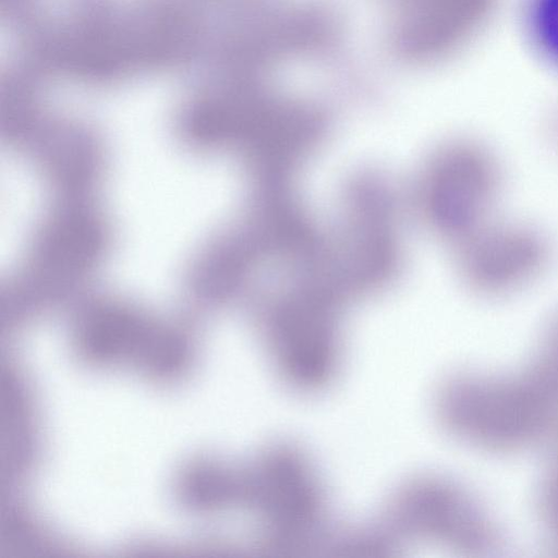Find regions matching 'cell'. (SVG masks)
Masks as SVG:
<instances>
[{
  "mask_svg": "<svg viewBox=\"0 0 558 558\" xmlns=\"http://www.w3.org/2000/svg\"><path fill=\"white\" fill-rule=\"evenodd\" d=\"M450 424L471 441L513 449L558 426V318L521 372L470 376L456 381L446 398Z\"/></svg>",
  "mask_w": 558,
  "mask_h": 558,
  "instance_id": "6da1fadb",
  "label": "cell"
},
{
  "mask_svg": "<svg viewBox=\"0 0 558 558\" xmlns=\"http://www.w3.org/2000/svg\"><path fill=\"white\" fill-rule=\"evenodd\" d=\"M424 203L433 223L461 241L487 222L498 187L492 156L473 144H454L430 163Z\"/></svg>",
  "mask_w": 558,
  "mask_h": 558,
  "instance_id": "7a4b0ae2",
  "label": "cell"
},
{
  "mask_svg": "<svg viewBox=\"0 0 558 558\" xmlns=\"http://www.w3.org/2000/svg\"><path fill=\"white\" fill-rule=\"evenodd\" d=\"M460 242L468 282L488 294L513 291L536 276L546 250L538 234L513 225H483Z\"/></svg>",
  "mask_w": 558,
  "mask_h": 558,
  "instance_id": "3957f363",
  "label": "cell"
},
{
  "mask_svg": "<svg viewBox=\"0 0 558 558\" xmlns=\"http://www.w3.org/2000/svg\"><path fill=\"white\" fill-rule=\"evenodd\" d=\"M523 17L535 51L558 68V0H526Z\"/></svg>",
  "mask_w": 558,
  "mask_h": 558,
  "instance_id": "277c9868",
  "label": "cell"
},
{
  "mask_svg": "<svg viewBox=\"0 0 558 558\" xmlns=\"http://www.w3.org/2000/svg\"><path fill=\"white\" fill-rule=\"evenodd\" d=\"M542 512L551 538L558 546V463L543 487Z\"/></svg>",
  "mask_w": 558,
  "mask_h": 558,
  "instance_id": "5b68a950",
  "label": "cell"
}]
</instances>
